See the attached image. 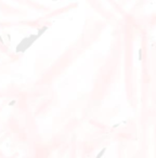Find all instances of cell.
Returning <instances> with one entry per match:
<instances>
[{
  "instance_id": "cell-5",
  "label": "cell",
  "mask_w": 156,
  "mask_h": 158,
  "mask_svg": "<svg viewBox=\"0 0 156 158\" xmlns=\"http://www.w3.org/2000/svg\"><path fill=\"white\" fill-rule=\"evenodd\" d=\"M15 103H16V100H12L10 103H9V106H13Z\"/></svg>"
},
{
  "instance_id": "cell-4",
  "label": "cell",
  "mask_w": 156,
  "mask_h": 158,
  "mask_svg": "<svg viewBox=\"0 0 156 158\" xmlns=\"http://www.w3.org/2000/svg\"><path fill=\"white\" fill-rule=\"evenodd\" d=\"M138 56H139V61H141L142 60V49H139V51H138Z\"/></svg>"
},
{
  "instance_id": "cell-2",
  "label": "cell",
  "mask_w": 156,
  "mask_h": 158,
  "mask_svg": "<svg viewBox=\"0 0 156 158\" xmlns=\"http://www.w3.org/2000/svg\"><path fill=\"white\" fill-rule=\"evenodd\" d=\"M48 28H49V27H48V26H44V27H41V28H40V29L38 30V33H37L38 38H39V37H41V36L44 35V34L46 33V31L48 30Z\"/></svg>"
},
{
  "instance_id": "cell-3",
  "label": "cell",
  "mask_w": 156,
  "mask_h": 158,
  "mask_svg": "<svg viewBox=\"0 0 156 158\" xmlns=\"http://www.w3.org/2000/svg\"><path fill=\"white\" fill-rule=\"evenodd\" d=\"M106 149H107L106 147H103L102 149H101L100 152L98 153V155H97V157H95V158H102V157H103V155H104V154H105V152H106Z\"/></svg>"
},
{
  "instance_id": "cell-1",
  "label": "cell",
  "mask_w": 156,
  "mask_h": 158,
  "mask_svg": "<svg viewBox=\"0 0 156 158\" xmlns=\"http://www.w3.org/2000/svg\"><path fill=\"white\" fill-rule=\"evenodd\" d=\"M37 39H38L37 35H30V36H28V37L23 38V39L21 40V42L18 45V47H16L15 52H18V53L25 52V51L27 50Z\"/></svg>"
}]
</instances>
